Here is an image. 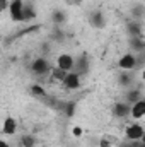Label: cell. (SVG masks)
Instances as JSON below:
<instances>
[{
    "mask_svg": "<svg viewBox=\"0 0 145 147\" xmlns=\"http://www.w3.org/2000/svg\"><path fill=\"white\" fill-rule=\"evenodd\" d=\"M15 132H17V121H15V118L7 116L3 120V125H2V134L3 135H14Z\"/></svg>",
    "mask_w": 145,
    "mask_h": 147,
    "instance_id": "obj_9",
    "label": "cell"
},
{
    "mask_svg": "<svg viewBox=\"0 0 145 147\" xmlns=\"http://www.w3.org/2000/svg\"><path fill=\"white\" fill-rule=\"evenodd\" d=\"M62 84L68 89V91H73V89H79L80 87V77L75 72H67L65 79L62 80Z\"/></svg>",
    "mask_w": 145,
    "mask_h": 147,
    "instance_id": "obj_7",
    "label": "cell"
},
{
    "mask_svg": "<svg viewBox=\"0 0 145 147\" xmlns=\"http://www.w3.org/2000/svg\"><path fill=\"white\" fill-rule=\"evenodd\" d=\"M19 144H21V147H36L38 139L33 134H24V135L19 139Z\"/></svg>",
    "mask_w": 145,
    "mask_h": 147,
    "instance_id": "obj_13",
    "label": "cell"
},
{
    "mask_svg": "<svg viewBox=\"0 0 145 147\" xmlns=\"http://www.w3.org/2000/svg\"><path fill=\"white\" fill-rule=\"evenodd\" d=\"M118 67L121 70H133L137 67V57L133 53H126L118 60Z\"/></svg>",
    "mask_w": 145,
    "mask_h": 147,
    "instance_id": "obj_3",
    "label": "cell"
},
{
    "mask_svg": "<svg viewBox=\"0 0 145 147\" xmlns=\"http://www.w3.org/2000/svg\"><path fill=\"white\" fill-rule=\"evenodd\" d=\"M65 21H67V14L63 10H55L51 14V22L55 26H62V24H65Z\"/></svg>",
    "mask_w": 145,
    "mask_h": 147,
    "instance_id": "obj_15",
    "label": "cell"
},
{
    "mask_svg": "<svg viewBox=\"0 0 145 147\" xmlns=\"http://www.w3.org/2000/svg\"><path fill=\"white\" fill-rule=\"evenodd\" d=\"M75 108H77V103H75V101H70V103H63V105H62L63 115H65V116H68V118H72L73 115H75Z\"/></svg>",
    "mask_w": 145,
    "mask_h": 147,
    "instance_id": "obj_18",
    "label": "cell"
},
{
    "mask_svg": "<svg viewBox=\"0 0 145 147\" xmlns=\"http://www.w3.org/2000/svg\"><path fill=\"white\" fill-rule=\"evenodd\" d=\"M31 94L33 96H36V98H46V91H44V87L43 86H39V84H34V86H31Z\"/></svg>",
    "mask_w": 145,
    "mask_h": 147,
    "instance_id": "obj_20",
    "label": "cell"
},
{
    "mask_svg": "<svg viewBox=\"0 0 145 147\" xmlns=\"http://www.w3.org/2000/svg\"><path fill=\"white\" fill-rule=\"evenodd\" d=\"M36 17V10L31 7V5H26L22 7V21H29V19H34Z\"/></svg>",
    "mask_w": 145,
    "mask_h": 147,
    "instance_id": "obj_19",
    "label": "cell"
},
{
    "mask_svg": "<svg viewBox=\"0 0 145 147\" xmlns=\"http://www.w3.org/2000/svg\"><path fill=\"white\" fill-rule=\"evenodd\" d=\"M31 70L36 74V75H43L50 70V63L46 62V58H36L33 63H31Z\"/></svg>",
    "mask_w": 145,
    "mask_h": 147,
    "instance_id": "obj_8",
    "label": "cell"
},
{
    "mask_svg": "<svg viewBox=\"0 0 145 147\" xmlns=\"http://www.w3.org/2000/svg\"><path fill=\"white\" fill-rule=\"evenodd\" d=\"M132 17H133L135 21L144 17V5H142V3H137L135 7H132Z\"/></svg>",
    "mask_w": 145,
    "mask_h": 147,
    "instance_id": "obj_21",
    "label": "cell"
},
{
    "mask_svg": "<svg viewBox=\"0 0 145 147\" xmlns=\"http://www.w3.org/2000/svg\"><path fill=\"white\" fill-rule=\"evenodd\" d=\"M121 147H145V146H144L142 140H128V142H125Z\"/></svg>",
    "mask_w": 145,
    "mask_h": 147,
    "instance_id": "obj_24",
    "label": "cell"
},
{
    "mask_svg": "<svg viewBox=\"0 0 145 147\" xmlns=\"http://www.w3.org/2000/svg\"><path fill=\"white\" fill-rule=\"evenodd\" d=\"M126 29H128V33H130L132 38H140L142 36V24H140L138 21H135V19H132V21L126 24Z\"/></svg>",
    "mask_w": 145,
    "mask_h": 147,
    "instance_id": "obj_12",
    "label": "cell"
},
{
    "mask_svg": "<svg viewBox=\"0 0 145 147\" xmlns=\"http://www.w3.org/2000/svg\"><path fill=\"white\" fill-rule=\"evenodd\" d=\"M118 82H119V86H123V87L132 86V82H133V74H130V70L119 74V75H118Z\"/></svg>",
    "mask_w": 145,
    "mask_h": 147,
    "instance_id": "obj_16",
    "label": "cell"
},
{
    "mask_svg": "<svg viewBox=\"0 0 145 147\" xmlns=\"http://www.w3.org/2000/svg\"><path fill=\"white\" fill-rule=\"evenodd\" d=\"M51 39H55V41H63V39H65V33L56 28V29L51 33Z\"/></svg>",
    "mask_w": 145,
    "mask_h": 147,
    "instance_id": "obj_23",
    "label": "cell"
},
{
    "mask_svg": "<svg viewBox=\"0 0 145 147\" xmlns=\"http://www.w3.org/2000/svg\"><path fill=\"white\" fill-rule=\"evenodd\" d=\"M7 9H9V2L7 0H0V12L7 10Z\"/></svg>",
    "mask_w": 145,
    "mask_h": 147,
    "instance_id": "obj_26",
    "label": "cell"
},
{
    "mask_svg": "<svg viewBox=\"0 0 145 147\" xmlns=\"http://www.w3.org/2000/svg\"><path fill=\"white\" fill-rule=\"evenodd\" d=\"M89 24L96 29H103L106 26V19H104V14L101 10H94L89 14Z\"/></svg>",
    "mask_w": 145,
    "mask_h": 147,
    "instance_id": "obj_6",
    "label": "cell"
},
{
    "mask_svg": "<svg viewBox=\"0 0 145 147\" xmlns=\"http://www.w3.org/2000/svg\"><path fill=\"white\" fill-rule=\"evenodd\" d=\"M65 75H67V72L65 70H62V69H58V67H55V69H51V77L55 79V80H63L65 79Z\"/></svg>",
    "mask_w": 145,
    "mask_h": 147,
    "instance_id": "obj_22",
    "label": "cell"
},
{
    "mask_svg": "<svg viewBox=\"0 0 145 147\" xmlns=\"http://www.w3.org/2000/svg\"><path fill=\"white\" fill-rule=\"evenodd\" d=\"M99 146H101V147H111V144H109V140H106V139H103Z\"/></svg>",
    "mask_w": 145,
    "mask_h": 147,
    "instance_id": "obj_27",
    "label": "cell"
},
{
    "mask_svg": "<svg viewBox=\"0 0 145 147\" xmlns=\"http://www.w3.org/2000/svg\"><path fill=\"white\" fill-rule=\"evenodd\" d=\"M56 67L62 69V70H65V72H72L73 57L72 55H68V53H62V55H58V58H56Z\"/></svg>",
    "mask_w": 145,
    "mask_h": 147,
    "instance_id": "obj_5",
    "label": "cell"
},
{
    "mask_svg": "<svg viewBox=\"0 0 145 147\" xmlns=\"http://www.w3.org/2000/svg\"><path fill=\"white\" fill-rule=\"evenodd\" d=\"M130 115L133 118H137V120H140L145 115V101L144 99H140V101H137V103H133L130 106Z\"/></svg>",
    "mask_w": 145,
    "mask_h": 147,
    "instance_id": "obj_10",
    "label": "cell"
},
{
    "mask_svg": "<svg viewBox=\"0 0 145 147\" xmlns=\"http://www.w3.org/2000/svg\"><path fill=\"white\" fill-rule=\"evenodd\" d=\"M130 46L133 51H138V53H144V48H145V41L144 38H130Z\"/></svg>",
    "mask_w": 145,
    "mask_h": 147,
    "instance_id": "obj_14",
    "label": "cell"
},
{
    "mask_svg": "<svg viewBox=\"0 0 145 147\" xmlns=\"http://www.w3.org/2000/svg\"><path fill=\"white\" fill-rule=\"evenodd\" d=\"M113 115L116 118H125L130 115V105L128 103H116L113 106Z\"/></svg>",
    "mask_w": 145,
    "mask_h": 147,
    "instance_id": "obj_11",
    "label": "cell"
},
{
    "mask_svg": "<svg viewBox=\"0 0 145 147\" xmlns=\"http://www.w3.org/2000/svg\"><path fill=\"white\" fill-rule=\"evenodd\" d=\"M22 7H24L22 0H12L9 3V12L12 21H22Z\"/></svg>",
    "mask_w": 145,
    "mask_h": 147,
    "instance_id": "obj_4",
    "label": "cell"
},
{
    "mask_svg": "<svg viewBox=\"0 0 145 147\" xmlns=\"http://www.w3.org/2000/svg\"><path fill=\"white\" fill-rule=\"evenodd\" d=\"M0 147H9V144H7L5 140H2V139H0Z\"/></svg>",
    "mask_w": 145,
    "mask_h": 147,
    "instance_id": "obj_28",
    "label": "cell"
},
{
    "mask_svg": "<svg viewBox=\"0 0 145 147\" xmlns=\"http://www.w3.org/2000/svg\"><path fill=\"white\" fill-rule=\"evenodd\" d=\"M89 67H91V63H89V58H87V55H80L79 58H73V72L77 74L79 77L80 75H85V74L89 72Z\"/></svg>",
    "mask_w": 145,
    "mask_h": 147,
    "instance_id": "obj_1",
    "label": "cell"
},
{
    "mask_svg": "<svg viewBox=\"0 0 145 147\" xmlns=\"http://www.w3.org/2000/svg\"><path fill=\"white\" fill-rule=\"evenodd\" d=\"M72 134L75 135V137H80V135L84 134V130H82V127H73V128H72Z\"/></svg>",
    "mask_w": 145,
    "mask_h": 147,
    "instance_id": "obj_25",
    "label": "cell"
},
{
    "mask_svg": "<svg viewBox=\"0 0 145 147\" xmlns=\"http://www.w3.org/2000/svg\"><path fill=\"white\" fill-rule=\"evenodd\" d=\"M142 99V92L138 91V89H132V91H128L126 92V103L132 106L133 103H137V101H140Z\"/></svg>",
    "mask_w": 145,
    "mask_h": 147,
    "instance_id": "obj_17",
    "label": "cell"
},
{
    "mask_svg": "<svg viewBox=\"0 0 145 147\" xmlns=\"http://www.w3.org/2000/svg\"><path fill=\"white\" fill-rule=\"evenodd\" d=\"M125 137L128 140H142L144 139V127L138 125V123H133V125H128L125 128Z\"/></svg>",
    "mask_w": 145,
    "mask_h": 147,
    "instance_id": "obj_2",
    "label": "cell"
}]
</instances>
